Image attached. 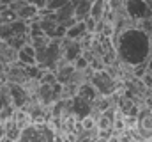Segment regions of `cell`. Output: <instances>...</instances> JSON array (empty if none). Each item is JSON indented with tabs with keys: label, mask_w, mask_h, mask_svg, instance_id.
I'll return each mask as SVG.
<instances>
[{
	"label": "cell",
	"mask_w": 152,
	"mask_h": 142,
	"mask_svg": "<svg viewBox=\"0 0 152 142\" xmlns=\"http://www.w3.org/2000/svg\"><path fill=\"white\" fill-rule=\"evenodd\" d=\"M115 53L120 62L126 66H140L145 64L151 57V34H147L138 25H127L120 30H117L113 36Z\"/></svg>",
	"instance_id": "cell-1"
},
{
	"label": "cell",
	"mask_w": 152,
	"mask_h": 142,
	"mask_svg": "<svg viewBox=\"0 0 152 142\" xmlns=\"http://www.w3.org/2000/svg\"><path fill=\"white\" fill-rule=\"evenodd\" d=\"M122 9L133 23H138V21L152 16V9L147 5L145 0H124Z\"/></svg>",
	"instance_id": "cell-2"
},
{
	"label": "cell",
	"mask_w": 152,
	"mask_h": 142,
	"mask_svg": "<svg viewBox=\"0 0 152 142\" xmlns=\"http://www.w3.org/2000/svg\"><path fill=\"white\" fill-rule=\"evenodd\" d=\"M88 82L103 96H110V94H113L115 91H117V82L113 80V76L110 73H106L104 70H99L97 73H90Z\"/></svg>",
	"instance_id": "cell-3"
},
{
	"label": "cell",
	"mask_w": 152,
	"mask_h": 142,
	"mask_svg": "<svg viewBox=\"0 0 152 142\" xmlns=\"http://www.w3.org/2000/svg\"><path fill=\"white\" fill-rule=\"evenodd\" d=\"M7 91H9V98L14 108H23L27 106L30 96L27 92V89L23 87V84H16V82H9L7 84Z\"/></svg>",
	"instance_id": "cell-4"
},
{
	"label": "cell",
	"mask_w": 152,
	"mask_h": 142,
	"mask_svg": "<svg viewBox=\"0 0 152 142\" xmlns=\"http://www.w3.org/2000/svg\"><path fill=\"white\" fill-rule=\"evenodd\" d=\"M136 130L142 133L143 139L152 137V108L138 110V114H136Z\"/></svg>",
	"instance_id": "cell-5"
},
{
	"label": "cell",
	"mask_w": 152,
	"mask_h": 142,
	"mask_svg": "<svg viewBox=\"0 0 152 142\" xmlns=\"http://www.w3.org/2000/svg\"><path fill=\"white\" fill-rule=\"evenodd\" d=\"M92 105H94L92 101H88V100H85V98H81V96H78V94H75V96H73V100H71L73 114L76 115V119H78V121L92 114Z\"/></svg>",
	"instance_id": "cell-6"
},
{
	"label": "cell",
	"mask_w": 152,
	"mask_h": 142,
	"mask_svg": "<svg viewBox=\"0 0 152 142\" xmlns=\"http://www.w3.org/2000/svg\"><path fill=\"white\" fill-rule=\"evenodd\" d=\"M53 16H55V20H57L58 23H64V21L75 18V0H69V2L64 4L62 7H58L57 11H53Z\"/></svg>",
	"instance_id": "cell-7"
},
{
	"label": "cell",
	"mask_w": 152,
	"mask_h": 142,
	"mask_svg": "<svg viewBox=\"0 0 152 142\" xmlns=\"http://www.w3.org/2000/svg\"><path fill=\"white\" fill-rule=\"evenodd\" d=\"M106 13H108V2L106 0H94L90 5L88 16H92L96 21H99V20H106Z\"/></svg>",
	"instance_id": "cell-8"
},
{
	"label": "cell",
	"mask_w": 152,
	"mask_h": 142,
	"mask_svg": "<svg viewBox=\"0 0 152 142\" xmlns=\"http://www.w3.org/2000/svg\"><path fill=\"white\" fill-rule=\"evenodd\" d=\"M37 7L36 5H30V4H23L18 11H16V14H18V18L20 20H25V21H32V20H37Z\"/></svg>",
	"instance_id": "cell-9"
},
{
	"label": "cell",
	"mask_w": 152,
	"mask_h": 142,
	"mask_svg": "<svg viewBox=\"0 0 152 142\" xmlns=\"http://www.w3.org/2000/svg\"><path fill=\"white\" fill-rule=\"evenodd\" d=\"M85 34H87V27L83 21H75L71 27L66 29V37L69 39H81Z\"/></svg>",
	"instance_id": "cell-10"
},
{
	"label": "cell",
	"mask_w": 152,
	"mask_h": 142,
	"mask_svg": "<svg viewBox=\"0 0 152 142\" xmlns=\"http://www.w3.org/2000/svg\"><path fill=\"white\" fill-rule=\"evenodd\" d=\"M69 0H44V9L46 11H57L58 7H62Z\"/></svg>",
	"instance_id": "cell-11"
},
{
	"label": "cell",
	"mask_w": 152,
	"mask_h": 142,
	"mask_svg": "<svg viewBox=\"0 0 152 142\" xmlns=\"http://www.w3.org/2000/svg\"><path fill=\"white\" fill-rule=\"evenodd\" d=\"M73 66H75L76 70H80V71H85L87 68H88V66H90V62H88V61H87L83 55H80V57L76 59L75 62H73Z\"/></svg>",
	"instance_id": "cell-12"
},
{
	"label": "cell",
	"mask_w": 152,
	"mask_h": 142,
	"mask_svg": "<svg viewBox=\"0 0 152 142\" xmlns=\"http://www.w3.org/2000/svg\"><path fill=\"white\" fill-rule=\"evenodd\" d=\"M27 4H30V5H36L37 9H42L44 7V0H25Z\"/></svg>",
	"instance_id": "cell-13"
},
{
	"label": "cell",
	"mask_w": 152,
	"mask_h": 142,
	"mask_svg": "<svg viewBox=\"0 0 152 142\" xmlns=\"http://www.w3.org/2000/svg\"><path fill=\"white\" fill-rule=\"evenodd\" d=\"M5 139V128H4V123L0 121V141Z\"/></svg>",
	"instance_id": "cell-14"
}]
</instances>
